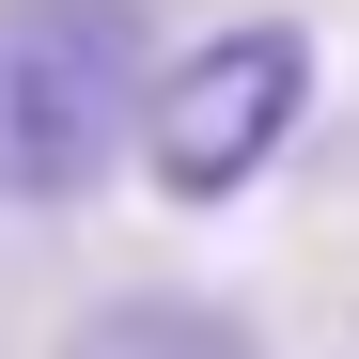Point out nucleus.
Returning <instances> with one entry per match:
<instances>
[{
	"mask_svg": "<svg viewBox=\"0 0 359 359\" xmlns=\"http://www.w3.org/2000/svg\"><path fill=\"white\" fill-rule=\"evenodd\" d=\"M156 32L141 0H0V203L63 219L141 156Z\"/></svg>",
	"mask_w": 359,
	"mask_h": 359,
	"instance_id": "nucleus-1",
	"label": "nucleus"
},
{
	"mask_svg": "<svg viewBox=\"0 0 359 359\" xmlns=\"http://www.w3.org/2000/svg\"><path fill=\"white\" fill-rule=\"evenodd\" d=\"M297 126H313V32L297 16H219L203 47H172L156 63V109H141V172L156 203H250L266 172L297 156Z\"/></svg>",
	"mask_w": 359,
	"mask_h": 359,
	"instance_id": "nucleus-2",
	"label": "nucleus"
},
{
	"mask_svg": "<svg viewBox=\"0 0 359 359\" xmlns=\"http://www.w3.org/2000/svg\"><path fill=\"white\" fill-rule=\"evenodd\" d=\"M63 359H266V328L234 297H188V281H126L63 328Z\"/></svg>",
	"mask_w": 359,
	"mask_h": 359,
	"instance_id": "nucleus-3",
	"label": "nucleus"
}]
</instances>
